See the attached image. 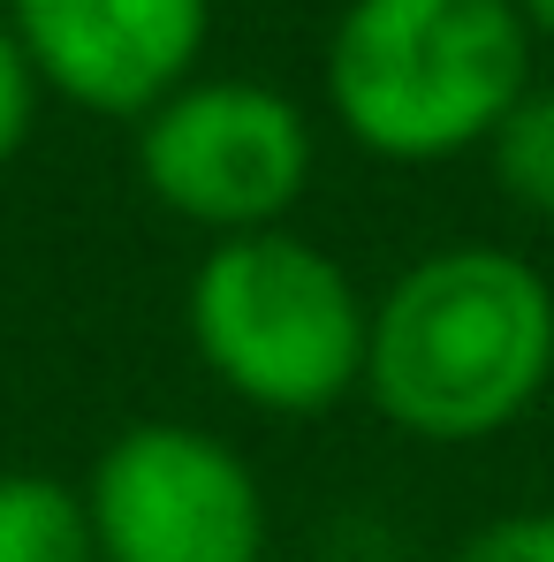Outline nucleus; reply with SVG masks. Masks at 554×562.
<instances>
[{"instance_id":"11","label":"nucleus","mask_w":554,"mask_h":562,"mask_svg":"<svg viewBox=\"0 0 554 562\" xmlns=\"http://www.w3.org/2000/svg\"><path fill=\"white\" fill-rule=\"evenodd\" d=\"M517 15H524L532 46H554V0H517Z\"/></svg>"},{"instance_id":"6","label":"nucleus","mask_w":554,"mask_h":562,"mask_svg":"<svg viewBox=\"0 0 554 562\" xmlns=\"http://www.w3.org/2000/svg\"><path fill=\"white\" fill-rule=\"evenodd\" d=\"M46 99L77 114L145 122L183 92L213 38V0H0Z\"/></svg>"},{"instance_id":"8","label":"nucleus","mask_w":554,"mask_h":562,"mask_svg":"<svg viewBox=\"0 0 554 562\" xmlns=\"http://www.w3.org/2000/svg\"><path fill=\"white\" fill-rule=\"evenodd\" d=\"M486 176L524 221L554 228V85H532L501 114V130L486 137Z\"/></svg>"},{"instance_id":"10","label":"nucleus","mask_w":554,"mask_h":562,"mask_svg":"<svg viewBox=\"0 0 554 562\" xmlns=\"http://www.w3.org/2000/svg\"><path fill=\"white\" fill-rule=\"evenodd\" d=\"M456 562H554V509L486 517V525L456 548Z\"/></svg>"},{"instance_id":"5","label":"nucleus","mask_w":554,"mask_h":562,"mask_svg":"<svg viewBox=\"0 0 554 562\" xmlns=\"http://www.w3.org/2000/svg\"><path fill=\"white\" fill-rule=\"evenodd\" d=\"M99 562H267L274 509L251 457L190 418L122 426L77 479Z\"/></svg>"},{"instance_id":"3","label":"nucleus","mask_w":554,"mask_h":562,"mask_svg":"<svg viewBox=\"0 0 554 562\" xmlns=\"http://www.w3.org/2000/svg\"><path fill=\"white\" fill-rule=\"evenodd\" d=\"M183 335L213 387L244 411L319 418L365 395L372 296L327 244L296 228L221 236L190 267Z\"/></svg>"},{"instance_id":"4","label":"nucleus","mask_w":554,"mask_h":562,"mask_svg":"<svg viewBox=\"0 0 554 562\" xmlns=\"http://www.w3.org/2000/svg\"><path fill=\"white\" fill-rule=\"evenodd\" d=\"M129 160L145 198L197 228L205 244L221 236H259L289 228L319 168V130L281 85L259 77H190L168 92L145 122H129Z\"/></svg>"},{"instance_id":"1","label":"nucleus","mask_w":554,"mask_h":562,"mask_svg":"<svg viewBox=\"0 0 554 562\" xmlns=\"http://www.w3.org/2000/svg\"><path fill=\"white\" fill-rule=\"evenodd\" d=\"M554 387V281L486 236L418 251L372 296L365 403L426 449H478Z\"/></svg>"},{"instance_id":"7","label":"nucleus","mask_w":554,"mask_h":562,"mask_svg":"<svg viewBox=\"0 0 554 562\" xmlns=\"http://www.w3.org/2000/svg\"><path fill=\"white\" fill-rule=\"evenodd\" d=\"M0 562H99L84 486L54 471H0Z\"/></svg>"},{"instance_id":"9","label":"nucleus","mask_w":554,"mask_h":562,"mask_svg":"<svg viewBox=\"0 0 554 562\" xmlns=\"http://www.w3.org/2000/svg\"><path fill=\"white\" fill-rule=\"evenodd\" d=\"M38 106H46V85H38V69H31V54H23V38L8 31V15H0V168L31 145Z\"/></svg>"},{"instance_id":"2","label":"nucleus","mask_w":554,"mask_h":562,"mask_svg":"<svg viewBox=\"0 0 554 562\" xmlns=\"http://www.w3.org/2000/svg\"><path fill=\"white\" fill-rule=\"evenodd\" d=\"M327 114L387 168L486 153L532 92V31L517 0H350L327 31Z\"/></svg>"}]
</instances>
